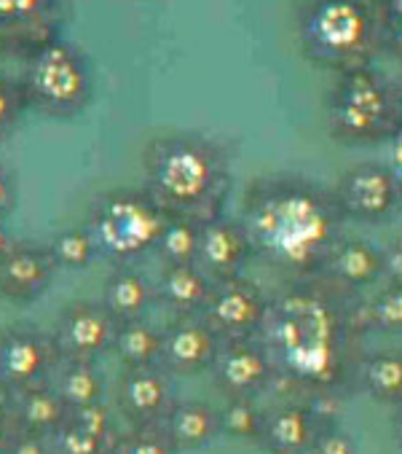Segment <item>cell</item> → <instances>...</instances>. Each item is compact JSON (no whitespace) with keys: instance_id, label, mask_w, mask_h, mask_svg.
<instances>
[{"instance_id":"cell-16","label":"cell","mask_w":402,"mask_h":454,"mask_svg":"<svg viewBox=\"0 0 402 454\" xmlns=\"http://www.w3.org/2000/svg\"><path fill=\"white\" fill-rule=\"evenodd\" d=\"M250 258L255 255H252L247 231L239 218L220 215L201 226V245H198L196 266L205 271L213 283L239 278Z\"/></svg>"},{"instance_id":"cell-36","label":"cell","mask_w":402,"mask_h":454,"mask_svg":"<svg viewBox=\"0 0 402 454\" xmlns=\"http://www.w3.org/2000/svg\"><path fill=\"white\" fill-rule=\"evenodd\" d=\"M4 454H57V451H54V441L51 438L17 430L14 438L6 443Z\"/></svg>"},{"instance_id":"cell-7","label":"cell","mask_w":402,"mask_h":454,"mask_svg":"<svg viewBox=\"0 0 402 454\" xmlns=\"http://www.w3.org/2000/svg\"><path fill=\"white\" fill-rule=\"evenodd\" d=\"M19 83L33 111L59 121L78 119L97 92L89 57L81 46L62 38H51L27 54Z\"/></svg>"},{"instance_id":"cell-24","label":"cell","mask_w":402,"mask_h":454,"mask_svg":"<svg viewBox=\"0 0 402 454\" xmlns=\"http://www.w3.org/2000/svg\"><path fill=\"white\" fill-rule=\"evenodd\" d=\"M357 387L378 403L397 406L402 401V349H378L365 355Z\"/></svg>"},{"instance_id":"cell-32","label":"cell","mask_w":402,"mask_h":454,"mask_svg":"<svg viewBox=\"0 0 402 454\" xmlns=\"http://www.w3.org/2000/svg\"><path fill=\"white\" fill-rule=\"evenodd\" d=\"M113 454H180L161 427H132L124 433Z\"/></svg>"},{"instance_id":"cell-26","label":"cell","mask_w":402,"mask_h":454,"mask_svg":"<svg viewBox=\"0 0 402 454\" xmlns=\"http://www.w3.org/2000/svg\"><path fill=\"white\" fill-rule=\"evenodd\" d=\"M161 349H164V331H158L148 320L119 323L113 352L124 363V369L161 366Z\"/></svg>"},{"instance_id":"cell-1","label":"cell","mask_w":402,"mask_h":454,"mask_svg":"<svg viewBox=\"0 0 402 454\" xmlns=\"http://www.w3.org/2000/svg\"><path fill=\"white\" fill-rule=\"evenodd\" d=\"M373 331L370 299L328 275L290 280L271 296L258 341L263 344L274 390L290 401L314 406L325 419L341 406L362 363V339Z\"/></svg>"},{"instance_id":"cell-3","label":"cell","mask_w":402,"mask_h":454,"mask_svg":"<svg viewBox=\"0 0 402 454\" xmlns=\"http://www.w3.org/2000/svg\"><path fill=\"white\" fill-rule=\"evenodd\" d=\"M143 189L166 215H188L201 223L226 215L231 194L228 151L198 132H166L143 151Z\"/></svg>"},{"instance_id":"cell-38","label":"cell","mask_w":402,"mask_h":454,"mask_svg":"<svg viewBox=\"0 0 402 454\" xmlns=\"http://www.w3.org/2000/svg\"><path fill=\"white\" fill-rule=\"evenodd\" d=\"M381 250H383V278L391 286H402V237H397Z\"/></svg>"},{"instance_id":"cell-19","label":"cell","mask_w":402,"mask_h":454,"mask_svg":"<svg viewBox=\"0 0 402 454\" xmlns=\"http://www.w3.org/2000/svg\"><path fill=\"white\" fill-rule=\"evenodd\" d=\"M156 286V301L172 317H201L207 309L213 280L196 263L185 266H164Z\"/></svg>"},{"instance_id":"cell-10","label":"cell","mask_w":402,"mask_h":454,"mask_svg":"<svg viewBox=\"0 0 402 454\" xmlns=\"http://www.w3.org/2000/svg\"><path fill=\"white\" fill-rule=\"evenodd\" d=\"M271 296L250 280L247 275L218 280L213 286L205 317L207 325L220 336V341L234 339H258L268 315Z\"/></svg>"},{"instance_id":"cell-17","label":"cell","mask_w":402,"mask_h":454,"mask_svg":"<svg viewBox=\"0 0 402 454\" xmlns=\"http://www.w3.org/2000/svg\"><path fill=\"white\" fill-rule=\"evenodd\" d=\"M325 417L309 406L287 401L266 411L258 446L266 454H312Z\"/></svg>"},{"instance_id":"cell-25","label":"cell","mask_w":402,"mask_h":454,"mask_svg":"<svg viewBox=\"0 0 402 454\" xmlns=\"http://www.w3.org/2000/svg\"><path fill=\"white\" fill-rule=\"evenodd\" d=\"M54 387L62 395V401L70 406V411L103 403L105 398L103 372L97 369V363H86V360H62L57 369Z\"/></svg>"},{"instance_id":"cell-23","label":"cell","mask_w":402,"mask_h":454,"mask_svg":"<svg viewBox=\"0 0 402 454\" xmlns=\"http://www.w3.org/2000/svg\"><path fill=\"white\" fill-rule=\"evenodd\" d=\"M12 403H14L17 427L25 433L46 435V438H54L73 414L54 385H41V387L17 393L12 395Z\"/></svg>"},{"instance_id":"cell-46","label":"cell","mask_w":402,"mask_h":454,"mask_svg":"<svg viewBox=\"0 0 402 454\" xmlns=\"http://www.w3.org/2000/svg\"><path fill=\"white\" fill-rule=\"evenodd\" d=\"M135 4H156V0H135Z\"/></svg>"},{"instance_id":"cell-20","label":"cell","mask_w":402,"mask_h":454,"mask_svg":"<svg viewBox=\"0 0 402 454\" xmlns=\"http://www.w3.org/2000/svg\"><path fill=\"white\" fill-rule=\"evenodd\" d=\"M322 275H328L330 280H336L338 286L349 291L370 288L383 278V250L367 239L344 237L333 247Z\"/></svg>"},{"instance_id":"cell-28","label":"cell","mask_w":402,"mask_h":454,"mask_svg":"<svg viewBox=\"0 0 402 454\" xmlns=\"http://www.w3.org/2000/svg\"><path fill=\"white\" fill-rule=\"evenodd\" d=\"M49 250L54 255V263L59 269H70V271H83L99 258L97 245H94L91 234L86 231V226H67V229L57 231L54 239L49 242Z\"/></svg>"},{"instance_id":"cell-30","label":"cell","mask_w":402,"mask_h":454,"mask_svg":"<svg viewBox=\"0 0 402 454\" xmlns=\"http://www.w3.org/2000/svg\"><path fill=\"white\" fill-rule=\"evenodd\" d=\"M373 331L381 333H402V286H386L378 296L370 299Z\"/></svg>"},{"instance_id":"cell-37","label":"cell","mask_w":402,"mask_h":454,"mask_svg":"<svg viewBox=\"0 0 402 454\" xmlns=\"http://www.w3.org/2000/svg\"><path fill=\"white\" fill-rule=\"evenodd\" d=\"M19 200V186H17V175L0 161V221H6L17 210Z\"/></svg>"},{"instance_id":"cell-9","label":"cell","mask_w":402,"mask_h":454,"mask_svg":"<svg viewBox=\"0 0 402 454\" xmlns=\"http://www.w3.org/2000/svg\"><path fill=\"white\" fill-rule=\"evenodd\" d=\"M346 221L383 223L402 207V186L389 164L359 161L349 167L333 186Z\"/></svg>"},{"instance_id":"cell-2","label":"cell","mask_w":402,"mask_h":454,"mask_svg":"<svg viewBox=\"0 0 402 454\" xmlns=\"http://www.w3.org/2000/svg\"><path fill=\"white\" fill-rule=\"evenodd\" d=\"M239 221L252 255L290 280L320 275L346 223L333 189L298 172L255 177L244 189Z\"/></svg>"},{"instance_id":"cell-27","label":"cell","mask_w":402,"mask_h":454,"mask_svg":"<svg viewBox=\"0 0 402 454\" xmlns=\"http://www.w3.org/2000/svg\"><path fill=\"white\" fill-rule=\"evenodd\" d=\"M201 221L188 218V215H169L166 226L158 237L156 255L161 258L164 266H185L196 263L198 258V245H201Z\"/></svg>"},{"instance_id":"cell-41","label":"cell","mask_w":402,"mask_h":454,"mask_svg":"<svg viewBox=\"0 0 402 454\" xmlns=\"http://www.w3.org/2000/svg\"><path fill=\"white\" fill-rule=\"evenodd\" d=\"M389 145H391V161H389V167H391V172L397 175L399 186H402V127H399V132L394 135V140Z\"/></svg>"},{"instance_id":"cell-45","label":"cell","mask_w":402,"mask_h":454,"mask_svg":"<svg viewBox=\"0 0 402 454\" xmlns=\"http://www.w3.org/2000/svg\"><path fill=\"white\" fill-rule=\"evenodd\" d=\"M394 86H397V95H399V100H402V70H399V75L394 78Z\"/></svg>"},{"instance_id":"cell-21","label":"cell","mask_w":402,"mask_h":454,"mask_svg":"<svg viewBox=\"0 0 402 454\" xmlns=\"http://www.w3.org/2000/svg\"><path fill=\"white\" fill-rule=\"evenodd\" d=\"M172 446L182 451H201L213 446L220 435V409L205 403V401H177L169 411L166 422L161 425Z\"/></svg>"},{"instance_id":"cell-6","label":"cell","mask_w":402,"mask_h":454,"mask_svg":"<svg viewBox=\"0 0 402 454\" xmlns=\"http://www.w3.org/2000/svg\"><path fill=\"white\" fill-rule=\"evenodd\" d=\"M166 218L164 207L145 189L119 186L89 202L83 226L99 258L113 266H135L148 253H156Z\"/></svg>"},{"instance_id":"cell-11","label":"cell","mask_w":402,"mask_h":454,"mask_svg":"<svg viewBox=\"0 0 402 454\" xmlns=\"http://www.w3.org/2000/svg\"><path fill=\"white\" fill-rule=\"evenodd\" d=\"M116 333L119 323L103 301H73L57 320L54 341L62 360L97 363L105 352H113Z\"/></svg>"},{"instance_id":"cell-40","label":"cell","mask_w":402,"mask_h":454,"mask_svg":"<svg viewBox=\"0 0 402 454\" xmlns=\"http://www.w3.org/2000/svg\"><path fill=\"white\" fill-rule=\"evenodd\" d=\"M383 54L394 57L402 65V22H394L391 20L389 33H386V43H383Z\"/></svg>"},{"instance_id":"cell-39","label":"cell","mask_w":402,"mask_h":454,"mask_svg":"<svg viewBox=\"0 0 402 454\" xmlns=\"http://www.w3.org/2000/svg\"><path fill=\"white\" fill-rule=\"evenodd\" d=\"M17 417H14V403H12V395L6 390H0V454H4L6 443L14 438L17 433Z\"/></svg>"},{"instance_id":"cell-33","label":"cell","mask_w":402,"mask_h":454,"mask_svg":"<svg viewBox=\"0 0 402 454\" xmlns=\"http://www.w3.org/2000/svg\"><path fill=\"white\" fill-rule=\"evenodd\" d=\"M57 454H113V443L91 435L89 430L78 427L75 422L67 419V425L51 438Z\"/></svg>"},{"instance_id":"cell-8","label":"cell","mask_w":402,"mask_h":454,"mask_svg":"<svg viewBox=\"0 0 402 454\" xmlns=\"http://www.w3.org/2000/svg\"><path fill=\"white\" fill-rule=\"evenodd\" d=\"M59 363L54 333L35 325H12L0 333V390L9 395L49 385Z\"/></svg>"},{"instance_id":"cell-13","label":"cell","mask_w":402,"mask_h":454,"mask_svg":"<svg viewBox=\"0 0 402 454\" xmlns=\"http://www.w3.org/2000/svg\"><path fill=\"white\" fill-rule=\"evenodd\" d=\"M174 377L161 369H127L119 385V409L132 427H161L174 409Z\"/></svg>"},{"instance_id":"cell-15","label":"cell","mask_w":402,"mask_h":454,"mask_svg":"<svg viewBox=\"0 0 402 454\" xmlns=\"http://www.w3.org/2000/svg\"><path fill=\"white\" fill-rule=\"evenodd\" d=\"M59 266L49 245L17 242V247L0 261V299L12 304L38 301L54 283Z\"/></svg>"},{"instance_id":"cell-18","label":"cell","mask_w":402,"mask_h":454,"mask_svg":"<svg viewBox=\"0 0 402 454\" xmlns=\"http://www.w3.org/2000/svg\"><path fill=\"white\" fill-rule=\"evenodd\" d=\"M65 0H0V43L33 54L51 38Z\"/></svg>"},{"instance_id":"cell-42","label":"cell","mask_w":402,"mask_h":454,"mask_svg":"<svg viewBox=\"0 0 402 454\" xmlns=\"http://www.w3.org/2000/svg\"><path fill=\"white\" fill-rule=\"evenodd\" d=\"M17 247V239H14V234L9 231V226H6V221H0V261H4L12 250Z\"/></svg>"},{"instance_id":"cell-12","label":"cell","mask_w":402,"mask_h":454,"mask_svg":"<svg viewBox=\"0 0 402 454\" xmlns=\"http://www.w3.org/2000/svg\"><path fill=\"white\" fill-rule=\"evenodd\" d=\"M213 382L228 398L255 401L266 390H274L271 363L258 339H234L223 341L213 363Z\"/></svg>"},{"instance_id":"cell-29","label":"cell","mask_w":402,"mask_h":454,"mask_svg":"<svg viewBox=\"0 0 402 454\" xmlns=\"http://www.w3.org/2000/svg\"><path fill=\"white\" fill-rule=\"evenodd\" d=\"M263 419H266V411L258 409V403L250 398H228L226 406L220 409L223 435L234 438V441L258 443V438L263 433Z\"/></svg>"},{"instance_id":"cell-35","label":"cell","mask_w":402,"mask_h":454,"mask_svg":"<svg viewBox=\"0 0 402 454\" xmlns=\"http://www.w3.org/2000/svg\"><path fill=\"white\" fill-rule=\"evenodd\" d=\"M312 454H357V441L336 419H325L317 433Z\"/></svg>"},{"instance_id":"cell-4","label":"cell","mask_w":402,"mask_h":454,"mask_svg":"<svg viewBox=\"0 0 402 454\" xmlns=\"http://www.w3.org/2000/svg\"><path fill=\"white\" fill-rule=\"evenodd\" d=\"M295 38L312 65L344 75L375 67L391 14L386 0H295Z\"/></svg>"},{"instance_id":"cell-5","label":"cell","mask_w":402,"mask_h":454,"mask_svg":"<svg viewBox=\"0 0 402 454\" xmlns=\"http://www.w3.org/2000/svg\"><path fill=\"white\" fill-rule=\"evenodd\" d=\"M328 135L341 145L391 143L402 127V100L394 78L378 67L336 75L325 98Z\"/></svg>"},{"instance_id":"cell-31","label":"cell","mask_w":402,"mask_h":454,"mask_svg":"<svg viewBox=\"0 0 402 454\" xmlns=\"http://www.w3.org/2000/svg\"><path fill=\"white\" fill-rule=\"evenodd\" d=\"M27 108L30 106L25 100L22 83L0 75V143H6L17 132Z\"/></svg>"},{"instance_id":"cell-34","label":"cell","mask_w":402,"mask_h":454,"mask_svg":"<svg viewBox=\"0 0 402 454\" xmlns=\"http://www.w3.org/2000/svg\"><path fill=\"white\" fill-rule=\"evenodd\" d=\"M70 422H75L78 427L89 430L91 435L103 438V441H108V443H113V446H116L119 438H121V433L116 430L113 414H111V409L105 406V401H103V403H94V406L75 409V411L70 414Z\"/></svg>"},{"instance_id":"cell-43","label":"cell","mask_w":402,"mask_h":454,"mask_svg":"<svg viewBox=\"0 0 402 454\" xmlns=\"http://www.w3.org/2000/svg\"><path fill=\"white\" fill-rule=\"evenodd\" d=\"M391 435H394L397 446H402V401L397 406H391Z\"/></svg>"},{"instance_id":"cell-14","label":"cell","mask_w":402,"mask_h":454,"mask_svg":"<svg viewBox=\"0 0 402 454\" xmlns=\"http://www.w3.org/2000/svg\"><path fill=\"white\" fill-rule=\"evenodd\" d=\"M220 336L205 317H174L164 328L161 369L172 377H198L213 369L220 349Z\"/></svg>"},{"instance_id":"cell-44","label":"cell","mask_w":402,"mask_h":454,"mask_svg":"<svg viewBox=\"0 0 402 454\" xmlns=\"http://www.w3.org/2000/svg\"><path fill=\"white\" fill-rule=\"evenodd\" d=\"M386 9L394 22H402V0H386Z\"/></svg>"},{"instance_id":"cell-22","label":"cell","mask_w":402,"mask_h":454,"mask_svg":"<svg viewBox=\"0 0 402 454\" xmlns=\"http://www.w3.org/2000/svg\"><path fill=\"white\" fill-rule=\"evenodd\" d=\"M156 301V286L135 266H116L103 288V307L116 323L145 320V312Z\"/></svg>"}]
</instances>
